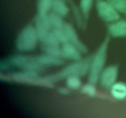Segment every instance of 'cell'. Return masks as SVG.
Wrapping results in <instances>:
<instances>
[{"label": "cell", "mask_w": 126, "mask_h": 118, "mask_svg": "<svg viewBox=\"0 0 126 118\" xmlns=\"http://www.w3.org/2000/svg\"><path fill=\"white\" fill-rule=\"evenodd\" d=\"M110 36L108 35L102 41L95 52L91 57V65L88 74V82L97 84L100 76L105 68L109 47Z\"/></svg>", "instance_id": "6da1fadb"}, {"label": "cell", "mask_w": 126, "mask_h": 118, "mask_svg": "<svg viewBox=\"0 0 126 118\" xmlns=\"http://www.w3.org/2000/svg\"><path fill=\"white\" fill-rule=\"evenodd\" d=\"M91 61V57L84 59H82L78 61H75L64 67L62 70L57 73L43 78L46 82L49 84L66 79L68 77L73 75L82 77L89 74Z\"/></svg>", "instance_id": "7a4b0ae2"}, {"label": "cell", "mask_w": 126, "mask_h": 118, "mask_svg": "<svg viewBox=\"0 0 126 118\" xmlns=\"http://www.w3.org/2000/svg\"><path fill=\"white\" fill-rule=\"evenodd\" d=\"M39 41V36L34 25L28 24L21 30L16 38V49L20 52L33 51Z\"/></svg>", "instance_id": "3957f363"}, {"label": "cell", "mask_w": 126, "mask_h": 118, "mask_svg": "<svg viewBox=\"0 0 126 118\" xmlns=\"http://www.w3.org/2000/svg\"><path fill=\"white\" fill-rule=\"evenodd\" d=\"M6 65H9L18 68L23 71H32L37 73H41L45 68L39 63L36 56L34 57L23 54L11 57L6 60Z\"/></svg>", "instance_id": "277c9868"}, {"label": "cell", "mask_w": 126, "mask_h": 118, "mask_svg": "<svg viewBox=\"0 0 126 118\" xmlns=\"http://www.w3.org/2000/svg\"><path fill=\"white\" fill-rule=\"evenodd\" d=\"M95 8L100 18L107 23L120 19V12L106 0H95Z\"/></svg>", "instance_id": "5b68a950"}, {"label": "cell", "mask_w": 126, "mask_h": 118, "mask_svg": "<svg viewBox=\"0 0 126 118\" xmlns=\"http://www.w3.org/2000/svg\"><path fill=\"white\" fill-rule=\"evenodd\" d=\"M41 49L43 54L61 57V44L52 31H50L40 41ZM62 58V57H61Z\"/></svg>", "instance_id": "8992f818"}, {"label": "cell", "mask_w": 126, "mask_h": 118, "mask_svg": "<svg viewBox=\"0 0 126 118\" xmlns=\"http://www.w3.org/2000/svg\"><path fill=\"white\" fill-rule=\"evenodd\" d=\"M119 75V66L111 65L105 67L100 76L99 81L101 87L105 89H110L114 83L117 82Z\"/></svg>", "instance_id": "52a82bcc"}, {"label": "cell", "mask_w": 126, "mask_h": 118, "mask_svg": "<svg viewBox=\"0 0 126 118\" xmlns=\"http://www.w3.org/2000/svg\"><path fill=\"white\" fill-rule=\"evenodd\" d=\"M63 29L67 37L68 42L77 47L82 54H86L88 52V48L85 45L84 43L81 40L78 34L77 31L71 23L65 22Z\"/></svg>", "instance_id": "ba28073f"}, {"label": "cell", "mask_w": 126, "mask_h": 118, "mask_svg": "<svg viewBox=\"0 0 126 118\" xmlns=\"http://www.w3.org/2000/svg\"><path fill=\"white\" fill-rule=\"evenodd\" d=\"M82 54L79 49L70 42H66L61 45V57L63 60L78 61L82 59Z\"/></svg>", "instance_id": "9c48e42d"}, {"label": "cell", "mask_w": 126, "mask_h": 118, "mask_svg": "<svg viewBox=\"0 0 126 118\" xmlns=\"http://www.w3.org/2000/svg\"><path fill=\"white\" fill-rule=\"evenodd\" d=\"M34 27L39 38V41L52 31L48 15H39L37 14L34 18Z\"/></svg>", "instance_id": "30bf717a"}, {"label": "cell", "mask_w": 126, "mask_h": 118, "mask_svg": "<svg viewBox=\"0 0 126 118\" xmlns=\"http://www.w3.org/2000/svg\"><path fill=\"white\" fill-rule=\"evenodd\" d=\"M108 34L110 36L120 38L126 37V20L119 19L110 23L108 27Z\"/></svg>", "instance_id": "8fae6325"}, {"label": "cell", "mask_w": 126, "mask_h": 118, "mask_svg": "<svg viewBox=\"0 0 126 118\" xmlns=\"http://www.w3.org/2000/svg\"><path fill=\"white\" fill-rule=\"evenodd\" d=\"M36 57L39 63L44 68L49 67V66H60L63 65L64 61L62 58L51 56L45 54L37 55Z\"/></svg>", "instance_id": "7c38bea8"}, {"label": "cell", "mask_w": 126, "mask_h": 118, "mask_svg": "<svg viewBox=\"0 0 126 118\" xmlns=\"http://www.w3.org/2000/svg\"><path fill=\"white\" fill-rule=\"evenodd\" d=\"M111 95L118 100L126 98V84L123 82H116L110 88Z\"/></svg>", "instance_id": "4fadbf2b"}, {"label": "cell", "mask_w": 126, "mask_h": 118, "mask_svg": "<svg viewBox=\"0 0 126 118\" xmlns=\"http://www.w3.org/2000/svg\"><path fill=\"white\" fill-rule=\"evenodd\" d=\"M52 12L63 17L67 16L70 12V8L66 4V0H54Z\"/></svg>", "instance_id": "5bb4252c"}, {"label": "cell", "mask_w": 126, "mask_h": 118, "mask_svg": "<svg viewBox=\"0 0 126 118\" xmlns=\"http://www.w3.org/2000/svg\"><path fill=\"white\" fill-rule=\"evenodd\" d=\"M94 3V0H80V12L82 15V19L85 22H87L88 20Z\"/></svg>", "instance_id": "9a60e30c"}, {"label": "cell", "mask_w": 126, "mask_h": 118, "mask_svg": "<svg viewBox=\"0 0 126 118\" xmlns=\"http://www.w3.org/2000/svg\"><path fill=\"white\" fill-rule=\"evenodd\" d=\"M54 0H38L37 12L39 15H48L52 11Z\"/></svg>", "instance_id": "2e32d148"}, {"label": "cell", "mask_w": 126, "mask_h": 118, "mask_svg": "<svg viewBox=\"0 0 126 118\" xmlns=\"http://www.w3.org/2000/svg\"><path fill=\"white\" fill-rule=\"evenodd\" d=\"M49 22L52 27V30L59 28H62L64 27L65 22L63 20V17L54 13L53 12H50L48 14Z\"/></svg>", "instance_id": "e0dca14e"}, {"label": "cell", "mask_w": 126, "mask_h": 118, "mask_svg": "<svg viewBox=\"0 0 126 118\" xmlns=\"http://www.w3.org/2000/svg\"><path fill=\"white\" fill-rule=\"evenodd\" d=\"M66 87L71 90H78L82 86L81 76L73 75L68 77L65 79Z\"/></svg>", "instance_id": "ac0fdd59"}, {"label": "cell", "mask_w": 126, "mask_h": 118, "mask_svg": "<svg viewBox=\"0 0 126 118\" xmlns=\"http://www.w3.org/2000/svg\"><path fill=\"white\" fill-rule=\"evenodd\" d=\"M81 92L83 94L89 97H94L97 94V88L95 84L92 82H88L81 87Z\"/></svg>", "instance_id": "d6986e66"}, {"label": "cell", "mask_w": 126, "mask_h": 118, "mask_svg": "<svg viewBox=\"0 0 126 118\" xmlns=\"http://www.w3.org/2000/svg\"><path fill=\"white\" fill-rule=\"evenodd\" d=\"M120 13H124L126 9V0H106Z\"/></svg>", "instance_id": "ffe728a7"}, {"label": "cell", "mask_w": 126, "mask_h": 118, "mask_svg": "<svg viewBox=\"0 0 126 118\" xmlns=\"http://www.w3.org/2000/svg\"><path fill=\"white\" fill-rule=\"evenodd\" d=\"M52 31L54 33V34H55L57 39L59 41V43L61 44V45L63 44V43L68 42L67 37H66V33H65V30H64L63 27L62 28L52 30Z\"/></svg>", "instance_id": "44dd1931"}, {"label": "cell", "mask_w": 126, "mask_h": 118, "mask_svg": "<svg viewBox=\"0 0 126 118\" xmlns=\"http://www.w3.org/2000/svg\"><path fill=\"white\" fill-rule=\"evenodd\" d=\"M59 92H60L61 94L62 95H68L70 92V90H69V88H64V87H62V88H60L59 90Z\"/></svg>", "instance_id": "7402d4cb"}, {"label": "cell", "mask_w": 126, "mask_h": 118, "mask_svg": "<svg viewBox=\"0 0 126 118\" xmlns=\"http://www.w3.org/2000/svg\"><path fill=\"white\" fill-rule=\"evenodd\" d=\"M124 14H125V15H126V11H125V12H124Z\"/></svg>", "instance_id": "603a6c76"}]
</instances>
